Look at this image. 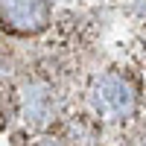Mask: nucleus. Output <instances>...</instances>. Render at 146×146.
I'll return each instance as SVG.
<instances>
[{
  "label": "nucleus",
  "mask_w": 146,
  "mask_h": 146,
  "mask_svg": "<svg viewBox=\"0 0 146 146\" xmlns=\"http://www.w3.org/2000/svg\"><path fill=\"white\" fill-rule=\"evenodd\" d=\"M3 23L18 32H41L50 23L47 0H3Z\"/></svg>",
  "instance_id": "nucleus-1"
},
{
  "label": "nucleus",
  "mask_w": 146,
  "mask_h": 146,
  "mask_svg": "<svg viewBox=\"0 0 146 146\" xmlns=\"http://www.w3.org/2000/svg\"><path fill=\"white\" fill-rule=\"evenodd\" d=\"M94 100L102 114H111V117H123L135 108V94L120 76H102L100 85H96Z\"/></svg>",
  "instance_id": "nucleus-2"
},
{
  "label": "nucleus",
  "mask_w": 146,
  "mask_h": 146,
  "mask_svg": "<svg viewBox=\"0 0 146 146\" xmlns=\"http://www.w3.org/2000/svg\"><path fill=\"white\" fill-rule=\"evenodd\" d=\"M47 111H50V100H47V94L32 88L27 91V114L35 120V123H41V120L47 117Z\"/></svg>",
  "instance_id": "nucleus-3"
}]
</instances>
